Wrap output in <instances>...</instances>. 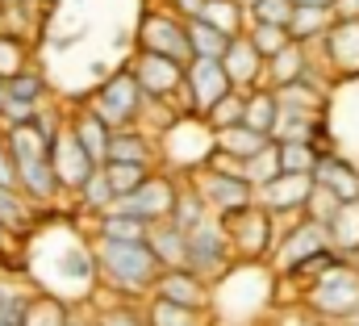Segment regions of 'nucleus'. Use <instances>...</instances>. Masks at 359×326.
<instances>
[{
	"label": "nucleus",
	"instance_id": "aec40b11",
	"mask_svg": "<svg viewBox=\"0 0 359 326\" xmlns=\"http://www.w3.org/2000/svg\"><path fill=\"white\" fill-rule=\"evenodd\" d=\"M313 180L326 184L339 201H355L359 197V167L351 159H343V155H334V151H322V155H318Z\"/></svg>",
	"mask_w": 359,
	"mask_h": 326
},
{
	"label": "nucleus",
	"instance_id": "09e8293b",
	"mask_svg": "<svg viewBox=\"0 0 359 326\" xmlns=\"http://www.w3.org/2000/svg\"><path fill=\"white\" fill-rule=\"evenodd\" d=\"M0 30H4V8H0Z\"/></svg>",
	"mask_w": 359,
	"mask_h": 326
},
{
	"label": "nucleus",
	"instance_id": "a18cd8bd",
	"mask_svg": "<svg viewBox=\"0 0 359 326\" xmlns=\"http://www.w3.org/2000/svg\"><path fill=\"white\" fill-rule=\"evenodd\" d=\"M292 4H326V8H334V0H292Z\"/></svg>",
	"mask_w": 359,
	"mask_h": 326
},
{
	"label": "nucleus",
	"instance_id": "4468645a",
	"mask_svg": "<svg viewBox=\"0 0 359 326\" xmlns=\"http://www.w3.org/2000/svg\"><path fill=\"white\" fill-rule=\"evenodd\" d=\"M151 293H155V297H168V301H176V306H188V310H196V314H205V318H209V310H213V280L201 276V272L188 268V263L159 268Z\"/></svg>",
	"mask_w": 359,
	"mask_h": 326
},
{
	"label": "nucleus",
	"instance_id": "b1692460",
	"mask_svg": "<svg viewBox=\"0 0 359 326\" xmlns=\"http://www.w3.org/2000/svg\"><path fill=\"white\" fill-rule=\"evenodd\" d=\"M113 201H117V193H113V184H109V171H104V163H96L88 176H84V184L76 188V205H80L88 218H100L104 209H113Z\"/></svg>",
	"mask_w": 359,
	"mask_h": 326
},
{
	"label": "nucleus",
	"instance_id": "de8ad7c7",
	"mask_svg": "<svg viewBox=\"0 0 359 326\" xmlns=\"http://www.w3.org/2000/svg\"><path fill=\"white\" fill-rule=\"evenodd\" d=\"M38 4H46V8H55V4H63V0H38Z\"/></svg>",
	"mask_w": 359,
	"mask_h": 326
},
{
	"label": "nucleus",
	"instance_id": "c03bdc74",
	"mask_svg": "<svg viewBox=\"0 0 359 326\" xmlns=\"http://www.w3.org/2000/svg\"><path fill=\"white\" fill-rule=\"evenodd\" d=\"M334 17H359V0H334Z\"/></svg>",
	"mask_w": 359,
	"mask_h": 326
},
{
	"label": "nucleus",
	"instance_id": "473e14b6",
	"mask_svg": "<svg viewBox=\"0 0 359 326\" xmlns=\"http://www.w3.org/2000/svg\"><path fill=\"white\" fill-rule=\"evenodd\" d=\"M196 318H205V314H196V310H188V306H176V301H168V297H147V322L155 326H188L196 322Z\"/></svg>",
	"mask_w": 359,
	"mask_h": 326
},
{
	"label": "nucleus",
	"instance_id": "49530a36",
	"mask_svg": "<svg viewBox=\"0 0 359 326\" xmlns=\"http://www.w3.org/2000/svg\"><path fill=\"white\" fill-rule=\"evenodd\" d=\"M4 8H13V4H38V0H0Z\"/></svg>",
	"mask_w": 359,
	"mask_h": 326
},
{
	"label": "nucleus",
	"instance_id": "423d86ee",
	"mask_svg": "<svg viewBox=\"0 0 359 326\" xmlns=\"http://www.w3.org/2000/svg\"><path fill=\"white\" fill-rule=\"evenodd\" d=\"M222 222L230 230V243H234L238 259H271L276 239H280V218L268 205L251 201V205H243L234 214H222Z\"/></svg>",
	"mask_w": 359,
	"mask_h": 326
},
{
	"label": "nucleus",
	"instance_id": "9b49d317",
	"mask_svg": "<svg viewBox=\"0 0 359 326\" xmlns=\"http://www.w3.org/2000/svg\"><path fill=\"white\" fill-rule=\"evenodd\" d=\"M176 188H180L176 171H151L138 188L121 193V197L113 201V209L134 214V218H142V222H159V218L172 214V205H176Z\"/></svg>",
	"mask_w": 359,
	"mask_h": 326
},
{
	"label": "nucleus",
	"instance_id": "72a5a7b5",
	"mask_svg": "<svg viewBox=\"0 0 359 326\" xmlns=\"http://www.w3.org/2000/svg\"><path fill=\"white\" fill-rule=\"evenodd\" d=\"M4 92L17 96V100H34V105H46V76L38 67H21L17 76L4 80Z\"/></svg>",
	"mask_w": 359,
	"mask_h": 326
},
{
	"label": "nucleus",
	"instance_id": "bb28decb",
	"mask_svg": "<svg viewBox=\"0 0 359 326\" xmlns=\"http://www.w3.org/2000/svg\"><path fill=\"white\" fill-rule=\"evenodd\" d=\"M326 230H330V247L339 255H355L359 251V197L355 201H343L334 209V218L326 222Z\"/></svg>",
	"mask_w": 359,
	"mask_h": 326
},
{
	"label": "nucleus",
	"instance_id": "79ce46f5",
	"mask_svg": "<svg viewBox=\"0 0 359 326\" xmlns=\"http://www.w3.org/2000/svg\"><path fill=\"white\" fill-rule=\"evenodd\" d=\"M0 184H17V159H13L4 134H0Z\"/></svg>",
	"mask_w": 359,
	"mask_h": 326
},
{
	"label": "nucleus",
	"instance_id": "c9c22d12",
	"mask_svg": "<svg viewBox=\"0 0 359 326\" xmlns=\"http://www.w3.org/2000/svg\"><path fill=\"white\" fill-rule=\"evenodd\" d=\"M280 147V171H313L318 163V147L309 138H288V143H276Z\"/></svg>",
	"mask_w": 359,
	"mask_h": 326
},
{
	"label": "nucleus",
	"instance_id": "f8f14e48",
	"mask_svg": "<svg viewBox=\"0 0 359 326\" xmlns=\"http://www.w3.org/2000/svg\"><path fill=\"white\" fill-rule=\"evenodd\" d=\"M230 88H234V80H230V72H226L222 59H205V55H196V59L184 67V109L205 117V113L230 92Z\"/></svg>",
	"mask_w": 359,
	"mask_h": 326
},
{
	"label": "nucleus",
	"instance_id": "cd10ccee",
	"mask_svg": "<svg viewBox=\"0 0 359 326\" xmlns=\"http://www.w3.org/2000/svg\"><path fill=\"white\" fill-rule=\"evenodd\" d=\"M209 214H213V209H209V201L201 197V188H196V184H192L188 176H180L176 205H172V214H168V218L176 222L180 230H192V226H196L201 218H209Z\"/></svg>",
	"mask_w": 359,
	"mask_h": 326
},
{
	"label": "nucleus",
	"instance_id": "c85d7f7f",
	"mask_svg": "<svg viewBox=\"0 0 359 326\" xmlns=\"http://www.w3.org/2000/svg\"><path fill=\"white\" fill-rule=\"evenodd\" d=\"M276 113H280V96H276L271 84H255V88H247V117H243V122H247L251 130L271 134Z\"/></svg>",
	"mask_w": 359,
	"mask_h": 326
},
{
	"label": "nucleus",
	"instance_id": "20e7f679",
	"mask_svg": "<svg viewBox=\"0 0 359 326\" xmlns=\"http://www.w3.org/2000/svg\"><path fill=\"white\" fill-rule=\"evenodd\" d=\"M188 180L201 188V197L209 201V209L217 218L222 214H234V209H243V205L255 201V184L247 180L243 163H230L226 155H217V151H213V159L205 163V167H196Z\"/></svg>",
	"mask_w": 359,
	"mask_h": 326
},
{
	"label": "nucleus",
	"instance_id": "393cba45",
	"mask_svg": "<svg viewBox=\"0 0 359 326\" xmlns=\"http://www.w3.org/2000/svg\"><path fill=\"white\" fill-rule=\"evenodd\" d=\"M147 243L159 255L163 268H172V263H184V255H188V230H180L172 218H159V222H151Z\"/></svg>",
	"mask_w": 359,
	"mask_h": 326
},
{
	"label": "nucleus",
	"instance_id": "a211bd4d",
	"mask_svg": "<svg viewBox=\"0 0 359 326\" xmlns=\"http://www.w3.org/2000/svg\"><path fill=\"white\" fill-rule=\"evenodd\" d=\"M38 214H42V205H38L25 188L0 184V230H4V235L25 239V235L38 226Z\"/></svg>",
	"mask_w": 359,
	"mask_h": 326
},
{
	"label": "nucleus",
	"instance_id": "7c9ffc66",
	"mask_svg": "<svg viewBox=\"0 0 359 326\" xmlns=\"http://www.w3.org/2000/svg\"><path fill=\"white\" fill-rule=\"evenodd\" d=\"M201 17L205 21H213L222 34H243L247 25H251V13H247V4L243 0H205V8H201Z\"/></svg>",
	"mask_w": 359,
	"mask_h": 326
},
{
	"label": "nucleus",
	"instance_id": "a19ab883",
	"mask_svg": "<svg viewBox=\"0 0 359 326\" xmlns=\"http://www.w3.org/2000/svg\"><path fill=\"white\" fill-rule=\"evenodd\" d=\"M339 205H343V201H339V197H334L326 184H318V180H313V193H309V205H305V214H309V218H318V222H330Z\"/></svg>",
	"mask_w": 359,
	"mask_h": 326
},
{
	"label": "nucleus",
	"instance_id": "1a4fd4ad",
	"mask_svg": "<svg viewBox=\"0 0 359 326\" xmlns=\"http://www.w3.org/2000/svg\"><path fill=\"white\" fill-rule=\"evenodd\" d=\"M318 63L334 80H359V17H334L330 30L313 42Z\"/></svg>",
	"mask_w": 359,
	"mask_h": 326
},
{
	"label": "nucleus",
	"instance_id": "e433bc0d",
	"mask_svg": "<svg viewBox=\"0 0 359 326\" xmlns=\"http://www.w3.org/2000/svg\"><path fill=\"white\" fill-rule=\"evenodd\" d=\"M104 171H109V184H113V193L121 197V193H130V188H138L155 167H147V163H126V159H109L104 163Z\"/></svg>",
	"mask_w": 359,
	"mask_h": 326
},
{
	"label": "nucleus",
	"instance_id": "9d476101",
	"mask_svg": "<svg viewBox=\"0 0 359 326\" xmlns=\"http://www.w3.org/2000/svg\"><path fill=\"white\" fill-rule=\"evenodd\" d=\"M330 247V230L326 222L309 218V214H297L292 226H280V239H276V251H271V268L276 272H288L297 263H305L309 255L326 251Z\"/></svg>",
	"mask_w": 359,
	"mask_h": 326
},
{
	"label": "nucleus",
	"instance_id": "4be33fe9",
	"mask_svg": "<svg viewBox=\"0 0 359 326\" xmlns=\"http://www.w3.org/2000/svg\"><path fill=\"white\" fill-rule=\"evenodd\" d=\"M268 143H271V134L251 130L247 122H238V126H222V130H217V155H226L230 163H247L251 155H259Z\"/></svg>",
	"mask_w": 359,
	"mask_h": 326
},
{
	"label": "nucleus",
	"instance_id": "a878e982",
	"mask_svg": "<svg viewBox=\"0 0 359 326\" xmlns=\"http://www.w3.org/2000/svg\"><path fill=\"white\" fill-rule=\"evenodd\" d=\"M330 21H334V8H326V4H297L292 17H288V34H292L297 42L313 46V42L330 30Z\"/></svg>",
	"mask_w": 359,
	"mask_h": 326
},
{
	"label": "nucleus",
	"instance_id": "37998d69",
	"mask_svg": "<svg viewBox=\"0 0 359 326\" xmlns=\"http://www.w3.org/2000/svg\"><path fill=\"white\" fill-rule=\"evenodd\" d=\"M168 8H176L180 17L188 21V17H201V8H205V0H163Z\"/></svg>",
	"mask_w": 359,
	"mask_h": 326
},
{
	"label": "nucleus",
	"instance_id": "6e6552de",
	"mask_svg": "<svg viewBox=\"0 0 359 326\" xmlns=\"http://www.w3.org/2000/svg\"><path fill=\"white\" fill-rule=\"evenodd\" d=\"M234 259H238V255H234V243H230V230H226V222H222L217 214L201 218V222L188 230V255H184V263L196 268L201 276L217 280Z\"/></svg>",
	"mask_w": 359,
	"mask_h": 326
},
{
	"label": "nucleus",
	"instance_id": "ddd939ff",
	"mask_svg": "<svg viewBox=\"0 0 359 326\" xmlns=\"http://www.w3.org/2000/svg\"><path fill=\"white\" fill-rule=\"evenodd\" d=\"M130 67H134V76H138V84H142L147 100H168V105L176 100L180 109H184V63L138 46L134 59H130Z\"/></svg>",
	"mask_w": 359,
	"mask_h": 326
},
{
	"label": "nucleus",
	"instance_id": "4c0bfd02",
	"mask_svg": "<svg viewBox=\"0 0 359 326\" xmlns=\"http://www.w3.org/2000/svg\"><path fill=\"white\" fill-rule=\"evenodd\" d=\"M247 34H251V42L264 51V59H271L276 51H284V46L292 42L288 25H271V21H251V25H247Z\"/></svg>",
	"mask_w": 359,
	"mask_h": 326
},
{
	"label": "nucleus",
	"instance_id": "39448f33",
	"mask_svg": "<svg viewBox=\"0 0 359 326\" xmlns=\"http://www.w3.org/2000/svg\"><path fill=\"white\" fill-rule=\"evenodd\" d=\"M88 109L96 113V117H104L113 130L142 122L147 92H142L138 76H134V67H117L113 76H104V80L96 84V92L88 96Z\"/></svg>",
	"mask_w": 359,
	"mask_h": 326
},
{
	"label": "nucleus",
	"instance_id": "8fccbe9b",
	"mask_svg": "<svg viewBox=\"0 0 359 326\" xmlns=\"http://www.w3.org/2000/svg\"><path fill=\"white\" fill-rule=\"evenodd\" d=\"M351 259H355V263H359V251H355V255H351Z\"/></svg>",
	"mask_w": 359,
	"mask_h": 326
},
{
	"label": "nucleus",
	"instance_id": "c756f323",
	"mask_svg": "<svg viewBox=\"0 0 359 326\" xmlns=\"http://www.w3.org/2000/svg\"><path fill=\"white\" fill-rule=\"evenodd\" d=\"M188 42H192V59L205 55V59H222L226 46H230V34H222L213 21L205 17H188Z\"/></svg>",
	"mask_w": 359,
	"mask_h": 326
},
{
	"label": "nucleus",
	"instance_id": "58836bf2",
	"mask_svg": "<svg viewBox=\"0 0 359 326\" xmlns=\"http://www.w3.org/2000/svg\"><path fill=\"white\" fill-rule=\"evenodd\" d=\"M243 171H247V180H251L255 188H259V184H268L271 176L280 171V147H276V138H271L259 155H251V159L243 163Z\"/></svg>",
	"mask_w": 359,
	"mask_h": 326
},
{
	"label": "nucleus",
	"instance_id": "f704fd0d",
	"mask_svg": "<svg viewBox=\"0 0 359 326\" xmlns=\"http://www.w3.org/2000/svg\"><path fill=\"white\" fill-rule=\"evenodd\" d=\"M205 117H209L213 130H222V126H238V122L247 117V88H230V92L205 113Z\"/></svg>",
	"mask_w": 359,
	"mask_h": 326
},
{
	"label": "nucleus",
	"instance_id": "3c124183",
	"mask_svg": "<svg viewBox=\"0 0 359 326\" xmlns=\"http://www.w3.org/2000/svg\"><path fill=\"white\" fill-rule=\"evenodd\" d=\"M0 239H4V230H0Z\"/></svg>",
	"mask_w": 359,
	"mask_h": 326
},
{
	"label": "nucleus",
	"instance_id": "412c9836",
	"mask_svg": "<svg viewBox=\"0 0 359 326\" xmlns=\"http://www.w3.org/2000/svg\"><path fill=\"white\" fill-rule=\"evenodd\" d=\"M318 59H313V46H305V42H288L284 51H276L268 59V84L271 88H280V84H292V80H301L309 67H313Z\"/></svg>",
	"mask_w": 359,
	"mask_h": 326
},
{
	"label": "nucleus",
	"instance_id": "ea45409f",
	"mask_svg": "<svg viewBox=\"0 0 359 326\" xmlns=\"http://www.w3.org/2000/svg\"><path fill=\"white\" fill-rule=\"evenodd\" d=\"M292 0H255L247 13H251V21H271V25H288V17H292Z\"/></svg>",
	"mask_w": 359,
	"mask_h": 326
},
{
	"label": "nucleus",
	"instance_id": "f257e3e1",
	"mask_svg": "<svg viewBox=\"0 0 359 326\" xmlns=\"http://www.w3.org/2000/svg\"><path fill=\"white\" fill-rule=\"evenodd\" d=\"M92 255H96V285L109 289L117 301H147L151 285H155V276L163 268L147 239L92 235Z\"/></svg>",
	"mask_w": 359,
	"mask_h": 326
},
{
	"label": "nucleus",
	"instance_id": "5701e85b",
	"mask_svg": "<svg viewBox=\"0 0 359 326\" xmlns=\"http://www.w3.org/2000/svg\"><path fill=\"white\" fill-rule=\"evenodd\" d=\"M72 130H76V138L84 143V151L92 155V163H104L109 159V138H113V126L104 122V117H96L88 105L72 117Z\"/></svg>",
	"mask_w": 359,
	"mask_h": 326
},
{
	"label": "nucleus",
	"instance_id": "2eb2a0df",
	"mask_svg": "<svg viewBox=\"0 0 359 326\" xmlns=\"http://www.w3.org/2000/svg\"><path fill=\"white\" fill-rule=\"evenodd\" d=\"M309 193H313V171H276L268 184L255 188V201L268 205L276 218H297L305 214Z\"/></svg>",
	"mask_w": 359,
	"mask_h": 326
},
{
	"label": "nucleus",
	"instance_id": "dca6fc26",
	"mask_svg": "<svg viewBox=\"0 0 359 326\" xmlns=\"http://www.w3.org/2000/svg\"><path fill=\"white\" fill-rule=\"evenodd\" d=\"M50 163H55V176H59L63 193H76V188L84 184V176L96 167L92 155L84 151V143L76 138L72 122H63V126L55 130V138H50Z\"/></svg>",
	"mask_w": 359,
	"mask_h": 326
},
{
	"label": "nucleus",
	"instance_id": "f03ea898",
	"mask_svg": "<svg viewBox=\"0 0 359 326\" xmlns=\"http://www.w3.org/2000/svg\"><path fill=\"white\" fill-rule=\"evenodd\" d=\"M217 151V130L209 126V117L201 113H176L163 130H159V155L168 159V167L176 176H192L196 167L213 159Z\"/></svg>",
	"mask_w": 359,
	"mask_h": 326
},
{
	"label": "nucleus",
	"instance_id": "7ed1b4c3",
	"mask_svg": "<svg viewBox=\"0 0 359 326\" xmlns=\"http://www.w3.org/2000/svg\"><path fill=\"white\" fill-rule=\"evenodd\" d=\"M305 306L322 318H355L359 310V263L351 255H339L330 268H322L305 285Z\"/></svg>",
	"mask_w": 359,
	"mask_h": 326
},
{
	"label": "nucleus",
	"instance_id": "f3484780",
	"mask_svg": "<svg viewBox=\"0 0 359 326\" xmlns=\"http://www.w3.org/2000/svg\"><path fill=\"white\" fill-rule=\"evenodd\" d=\"M222 63H226V72H230L234 88H255V84H268V59H264V51L251 42V34H247V30L230 38V46H226Z\"/></svg>",
	"mask_w": 359,
	"mask_h": 326
},
{
	"label": "nucleus",
	"instance_id": "6ab92c4d",
	"mask_svg": "<svg viewBox=\"0 0 359 326\" xmlns=\"http://www.w3.org/2000/svg\"><path fill=\"white\" fill-rule=\"evenodd\" d=\"M17 188H25L38 205H55L63 184L55 176V163L50 155H29V159H17Z\"/></svg>",
	"mask_w": 359,
	"mask_h": 326
},
{
	"label": "nucleus",
	"instance_id": "0eeeda50",
	"mask_svg": "<svg viewBox=\"0 0 359 326\" xmlns=\"http://www.w3.org/2000/svg\"><path fill=\"white\" fill-rule=\"evenodd\" d=\"M134 42H138L142 51H155V55H168V59H176V63H184V67L192 63L188 21L180 17L176 8H168V4H159V8H147V13H142Z\"/></svg>",
	"mask_w": 359,
	"mask_h": 326
},
{
	"label": "nucleus",
	"instance_id": "2f4dec72",
	"mask_svg": "<svg viewBox=\"0 0 359 326\" xmlns=\"http://www.w3.org/2000/svg\"><path fill=\"white\" fill-rule=\"evenodd\" d=\"M21 67H29V38L17 30H0V76H17Z\"/></svg>",
	"mask_w": 359,
	"mask_h": 326
}]
</instances>
